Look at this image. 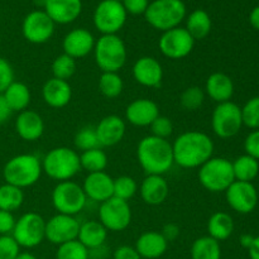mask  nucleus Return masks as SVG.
Returning a JSON list of instances; mask_svg holds the SVG:
<instances>
[{
    "label": "nucleus",
    "instance_id": "obj_1",
    "mask_svg": "<svg viewBox=\"0 0 259 259\" xmlns=\"http://www.w3.org/2000/svg\"><path fill=\"white\" fill-rule=\"evenodd\" d=\"M214 148L209 134L200 131L184 132L172 143L174 162L181 168H199L211 158Z\"/></svg>",
    "mask_w": 259,
    "mask_h": 259
},
{
    "label": "nucleus",
    "instance_id": "obj_2",
    "mask_svg": "<svg viewBox=\"0 0 259 259\" xmlns=\"http://www.w3.org/2000/svg\"><path fill=\"white\" fill-rule=\"evenodd\" d=\"M137 159L147 175H162L169 171L174 162L172 143L152 134L144 137L137 146Z\"/></svg>",
    "mask_w": 259,
    "mask_h": 259
},
{
    "label": "nucleus",
    "instance_id": "obj_3",
    "mask_svg": "<svg viewBox=\"0 0 259 259\" xmlns=\"http://www.w3.org/2000/svg\"><path fill=\"white\" fill-rule=\"evenodd\" d=\"M43 174L42 161L30 153H22L12 157L3 168L5 184L24 190L39 181Z\"/></svg>",
    "mask_w": 259,
    "mask_h": 259
},
{
    "label": "nucleus",
    "instance_id": "obj_4",
    "mask_svg": "<svg viewBox=\"0 0 259 259\" xmlns=\"http://www.w3.org/2000/svg\"><path fill=\"white\" fill-rule=\"evenodd\" d=\"M42 169L55 181H70L81 171L80 154L70 147H56L43 157Z\"/></svg>",
    "mask_w": 259,
    "mask_h": 259
},
{
    "label": "nucleus",
    "instance_id": "obj_5",
    "mask_svg": "<svg viewBox=\"0 0 259 259\" xmlns=\"http://www.w3.org/2000/svg\"><path fill=\"white\" fill-rule=\"evenodd\" d=\"M93 52L101 72H119L128 58L125 43L118 34H101L96 39Z\"/></svg>",
    "mask_w": 259,
    "mask_h": 259
},
{
    "label": "nucleus",
    "instance_id": "obj_6",
    "mask_svg": "<svg viewBox=\"0 0 259 259\" xmlns=\"http://www.w3.org/2000/svg\"><path fill=\"white\" fill-rule=\"evenodd\" d=\"M186 15V5L182 0H153L144 13L146 22L162 33L180 27Z\"/></svg>",
    "mask_w": 259,
    "mask_h": 259
},
{
    "label": "nucleus",
    "instance_id": "obj_7",
    "mask_svg": "<svg viewBox=\"0 0 259 259\" xmlns=\"http://www.w3.org/2000/svg\"><path fill=\"white\" fill-rule=\"evenodd\" d=\"M197 177L205 190L210 192H225L235 181L233 164L224 157H211L199 167Z\"/></svg>",
    "mask_w": 259,
    "mask_h": 259
},
{
    "label": "nucleus",
    "instance_id": "obj_8",
    "mask_svg": "<svg viewBox=\"0 0 259 259\" xmlns=\"http://www.w3.org/2000/svg\"><path fill=\"white\" fill-rule=\"evenodd\" d=\"M52 205L57 214L76 217L86 206L88 197L83 192L82 186L73 181L57 182L51 195Z\"/></svg>",
    "mask_w": 259,
    "mask_h": 259
},
{
    "label": "nucleus",
    "instance_id": "obj_9",
    "mask_svg": "<svg viewBox=\"0 0 259 259\" xmlns=\"http://www.w3.org/2000/svg\"><path fill=\"white\" fill-rule=\"evenodd\" d=\"M12 237L20 248L32 249L38 247L46 239L45 218L34 211L25 212L15 222Z\"/></svg>",
    "mask_w": 259,
    "mask_h": 259
},
{
    "label": "nucleus",
    "instance_id": "obj_10",
    "mask_svg": "<svg viewBox=\"0 0 259 259\" xmlns=\"http://www.w3.org/2000/svg\"><path fill=\"white\" fill-rule=\"evenodd\" d=\"M128 13L120 0H101L93 14V23L101 34H118L126 23Z\"/></svg>",
    "mask_w": 259,
    "mask_h": 259
},
{
    "label": "nucleus",
    "instance_id": "obj_11",
    "mask_svg": "<svg viewBox=\"0 0 259 259\" xmlns=\"http://www.w3.org/2000/svg\"><path fill=\"white\" fill-rule=\"evenodd\" d=\"M243 126L242 108L233 101L218 104L211 115V128L215 136L229 139L237 136Z\"/></svg>",
    "mask_w": 259,
    "mask_h": 259
},
{
    "label": "nucleus",
    "instance_id": "obj_12",
    "mask_svg": "<svg viewBox=\"0 0 259 259\" xmlns=\"http://www.w3.org/2000/svg\"><path fill=\"white\" fill-rule=\"evenodd\" d=\"M196 40L185 27H176L162 33L158 47L162 55L169 60H182L192 52Z\"/></svg>",
    "mask_w": 259,
    "mask_h": 259
},
{
    "label": "nucleus",
    "instance_id": "obj_13",
    "mask_svg": "<svg viewBox=\"0 0 259 259\" xmlns=\"http://www.w3.org/2000/svg\"><path fill=\"white\" fill-rule=\"evenodd\" d=\"M99 222L108 232H123L132 223L131 205L118 197H110L100 204Z\"/></svg>",
    "mask_w": 259,
    "mask_h": 259
},
{
    "label": "nucleus",
    "instance_id": "obj_14",
    "mask_svg": "<svg viewBox=\"0 0 259 259\" xmlns=\"http://www.w3.org/2000/svg\"><path fill=\"white\" fill-rule=\"evenodd\" d=\"M56 24L43 9L28 13L22 23V34L25 40L33 45L47 43L55 34Z\"/></svg>",
    "mask_w": 259,
    "mask_h": 259
},
{
    "label": "nucleus",
    "instance_id": "obj_15",
    "mask_svg": "<svg viewBox=\"0 0 259 259\" xmlns=\"http://www.w3.org/2000/svg\"><path fill=\"white\" fill-rule=\"evenodd\" d=\"M81 223L76 217L65 214H56L46 220V239L55 245L77 239Z\"/></svg>",
    "mask_w": 259,
    "mask_h": 259
},
{
    "label": "nucleus",
    "instance_id": "obj_16",
    "mask_svg": "<svg viewBox=\"0 0 259 259\" xmlns=\"http://www.w3.org/2000/svg\"><path fill=\"white\" fill-rule=\"evenodd\" d=\"M225 199L238 214H249L257 207L258 192L252 182L234 181L225 191Z\"/></svg>",
    "mask_w": 259,
    "mask_h": 259
},
{
    "label": "nucleus",
    "instance_id": "obj_17",
    "mask_svg": "<svg viewBox=\"0 0 259 259\" xmlns=\"http://www.w3.org/2000/svg\"><path fill=\"white\" fill-rule=\"evenodd\" d=\"M132 73L134 80L144 88H159L163 80V67L161 62L152 56L139 57L132 67Z\"/></svg>",
    "mask_w": 259,
    "mask_h": 259
},
{
    "label": "nucleus",
    "instance_id": "obj_18",
    "mask_svg": "<svg viewBox=\"0 0 259 259\" xmlns=\"http://www.w3.org/2000/svg\"><path fill=\"white\" fill-rule=\"evenodd\" d=\"M95 42V37L90 30L86 28H75L63 37V53L75 60L83 58L93 52Z\"/></svg>",
    "mask_w": 259,
    "mask_h": 259
},
{
    "label": "nucleus",
    "instance_id": "obj_19",
    "mask_svg": "<svg viewBox=\"0 0 259 259\" xmlns=\"http://www.w3.org/2000/svg\"><path fill=\"white\" fill-rule=\"evenodd\" d=\"M81 186L91 201L101 204L114 196V179L105 171L88 174Z\"/></svg>",
    "mask_w": 259,
    "mask_h": 259
},
{
    "label": "nucleus",
    "instance_id": "obj_20",
    "mask_svg": "<svg viewBox=\"0 0 259 259\" xmlns=\"http://www.w3.org/2000/svg\"><path fill=\"white\" fill-rule=\"evenodd\" d=\"M95 131L100 147H114L123 141L126 132V123L121 116L110 114L99 121Z\"/></svg>",
    "mask_w": 259,
    "mask_h": 259
},
{
    "label": "nucleus",
    "instance_id": "obj_21",
    "mask_svg": "<svg viewBox=\"0 0 259 259\" xmlns=\"http://www.w3.org/2000/svg\"><path fill=\"white\" fill-rule=\"evenodd\" d=\"M82 0H47L45 10L55 24H70L82 13Z\"/></svg>",
    "mask_w": 259,
    "mask_h": 259
},
{
    "label": "nucleus",
    "instance_id": "obj_22",
    "mask_svg": "<svg viewBox=\"0 0 259 259\" xmlns=\"http://www.w3.org/2000/svg\"><path fill=\"white\" fill-rule=\"evenodd\" d=\"M159 115L157 103L146 98L136 99L125 109V120L134 126H149Z\"/></svg>",
    "mask_w": 259,
    "mask_h": 259
},
{
    "label": "nucleus",
    "instance_id": "obj_23",
    "mask_svg": "<svg viewBox=\"0 0 259 259\" xmlns=\"http://www.w3.org/2000/svg\"><path fill=\"white\" fill-rule=\"evenodd\" d=\"M139 194L144 204L158 206L168 197V182L162 175H147L139 186Z\"/></svg>",
    "mask_w": 259,
    "mask_h": 259
},
{
    "label": "nucleus",
    "instance_id": "obj_24",
    "mask_svg": "<svg viewBox=\"0 0 259 259\" xmlns=\"http://www.w3.org/2000/svg\"><path fill=\"white\" fill-rule=\"evenodd\" d=\"M45 120L42 115L34 110H23L15 119V132L18 137L25 142H35L45 133Z\"/></svg>",
    "mask_w": 259,
    "mask_h": 259
},
{
    "label": "nucleus",
    "instance_id": "obj_25",
    "mask_svg": "<svg viewBox=\"0 0 259 259\" xmlns=\"http://www.w3.org/2000/svg\"><path fill=\"white\" fill-rule=\"evenodd\" d=\"M42 99L51 108H65L72 99V88L68 81L51 77L43 83Z\"/></svg>",
    "mask_w": 259,
    "mask_h": 259
},
{
    "label": "nucleus",
    "instance_id": "obj_26",
    "mask_svg": "<svg viewBox=\"0 0 259 259\" xmlns=\"http://www.w3.org/2000/svg\"><path fill=\"white\" fill-rule=\"evenodd\" d=\"M204 91L215 103H227L234 95V82L227 73L214 72L207 77Z\"/></svg>",
    "mask_w": 259,
    "mask_h": 259
},
{
    "label": "nucleus",
    "instance_id": "obj_27",
    "mask_svg": "<svg viewBox=\"0 0 259 259\" xmlns=\"http://www.w3.org/2000/svg\"><path fill=\"white\" fill-rule=\"evenodd\" d=\"M134 248L142 259H157L164 254L168 248V242L161 232H144L137 239Z\"/></svg>",
    "mask_w": 259,
    "mask_h": 259
},
{
    "label": "nucleus",
    "instance_id": "obj_28",
    "mask_svg": "<svg viewBox=\"0 0 259 259\" xmlns=\"http://www.w3.org/2000/svg\"><path fill=\"white\" fill-rule=\"evenodd\" d=\"M108 230L99 220H88L80 224L77 240L89 250L104 247L108 239Z\"/></svg>",
    "mask_w": 259,
    "mask_h": 259
},
{
    "label": "nucleus",
    "instance_id": "obj_29",
    "mask_svg": "<svg viewBox=\"0 0 259 259\" xmlns=\"http://www.w3.org/2000/svg\"><path fill=\"white\" fill-rule=\"evenodd\" d=\"M4 96L5 101L12 109L13 113H20L23 110H27L32 100V94L29 88L24 82L20 81H13L7 90L2 94Z\"/></svg>",
    "mask_w": 259,
    "mask_h": 259
},
{
    "label": "nucleus",
    "instance_id": "obj_30",
    "mask_svg": "<svg viewBox=\"0 0 259 259\" xmlns=\"http://www.w3.org/2000/svg\"><path fill=\"white\" fill-rule=\"evenodd\" d=\"M211 17H210L206 10L195 9L189 15H186V25H185V28L195 40L206 38L211 32Z\"/></svg>",
    "mask_w": 259,
    "mask_h": 259
},
{
    "label": "nucleus",
    "instance_id": "obj_31",
    "mask_svg": "<svg viewBox=\"0 0 259 259\" xmlns=\"http://www.w3.org/2000/svg\"><path fill=\"white\" fill-rule=\"evenodd\" d=\"M233 232H234V220L228 212H214L207 220L209 237L218 240L219 243L232 237Z\"/></svg>",
    "mask_w": 259,
    "mask_h": 259
},
{
    "label": "nucleus",
    "instance_id": "obj_32",
    "mask_svg": "<svg viewBox=\"0 0 259 259\" xmlns=\"http://www.w3.org/2000/svg\"><path fill=\"white\" fill-rule=\"evenodd\" d=\"M190 254L191 259H222V247L218 240L205 235L195 239Z\"/></svg>",
    "mask_w": 259,
    "mask_h": 259
},
{
    "label": "nucleus",
    "instance_id": "obj_33",
    "mask_svg": "<svg viewBox=\"0 0 259 259\" xmlns=\"http://www.w3.org/2000/svg\"><path fill=\"white\" fill-rule=\"evenodd\" d=\"M233 164V172H234L235 181L243 182H252L259 174V162L258 159L243 154L238 157Z\"/></svg>",
    "mask_w": 259,
    "mask_h": 259
},
{
    "label": "nucleus",
    "instance_id": "obj_34",
    "mask_svg": "<svg viewBox=\"0 0 259 259\" xmlns=\"http://www.w3.org/2000/svg\"><path fill=\"white\" fill-rule=\"evenodd\" d=\"M108 154L105 153V151L101 149V147L90 149V151L81 152L80 154L81 169L88 171V174L105 171L106 167H108Z\"/></svg>",
    "mask_w": 259,
    "mask_h": 259
},
{
    "label": "nucleus",
    "instance_id": "obj_35",
    "mask_svg": "<svg viewBox=\"0 0 259 259\" xmlns=\"http://www.w3.org/2000/svg\"><path fill=\"white\" fill-rule=\"evenodd\" d=\"M24 202V191L13 185L4 184L0 186V210L13 212L20 209Z\"/></svg>",
    "mask_w": 259,
    "mask_h": 259
},
{
    "label": "nucleus",
    "instance_id": "obj_36",
    "mask_svg": "<svg viewBox=\"0 0 259 259\" xmlns=\"http://www.w3.org/2000/svg\"><path fill=\"white\" fill-rule=\"evenodd\" d=\"M99 90L106 99H115L124 90V81L118 72H101L99 77Z\"/></svg>",
    "mask_w": 259,
    "mask_h": 259
},
{
    "label": "nucleus",
    "instance_id": "obj_37",
    "mask_svg": "<svg viewBox=\"0 0 259 259\" xmlns=\"http://www.w3.org/2000/svg\"><path fill=\"white\" fill-rule=\"evenodd\" d=\"M205 98H206V94H205L204 89L194 85L182 91L181 96H180V104L185 110L196 111L204 105Z\"/></svg>",
    "mask_w": 259,
    "mask_h": 259
},
{
    "label": "nucleus",
    "instance_id": "obj_38",
    "mask_svg": "<svg viewBox=\"0 0 259 259\" xmlns=\"http://www.w3.org/2000/svg\"><path fill=\"white\" fill-rule=\"evenodd\" d=\"M76 68H77V65H76L75 58L70 57V56L65 55V53L57 56L53 60L52 66H51L53 77L65 81H68L75 75Z\"/></svg>",
    "mask_w": 259,
    "mask_h": 259
},
{
    "label": "nucleus",
    "instance_id": "obj_39",
    "mask_svg": "<svg viewBox=\"0 0 259 259\" xmlns=\"http://www.w3.org/2000/svg\"><path fill=\"white\" fill-rule=\"evenodd\" d=\"M138 190V182L132 176L124 175L114 179V197L129 202V200L136 196Z\"/></svg>",
    "mask_w": 259,
    "mask_h": 259
},
{
    "label": "nucleus",
    "instance_id": "obj_40",
    "mask_svg": "<svg viewBox=\"0 0 259 259\" xmlns=\"http://www.w3.org/2000/svg\"><path fill=\"white\" fill-rule=\"evenodd\" d=\"M56 259H90V252L77 239L58 245Z\"/></svg>",
    "mask_w": 259,
    "mask_h": 259
},
{
    "label": "nucleus",
    "instance_id": "obj_41",
    "mask_svg": "<svg viewBox=\"0 0 259 259\" xmlns=\"http://www.w3.org/2000/svg\"><path fill=\"white\" fill-rule=\"evenodd\" d=\"M73 143H75L76 149H78L81 152L99 148L100 144H99L98 136H96L95 126H83V128H81L75 134Z\"/></svg>",
    "mask_w": 259,
    "mask_h": 259
},
{
    "label": "nucleus",
    "instance_id": "obj_42",
    "mask_svg": "<svg viewBox=\"0 0 259 259\" xmlns=\"http://www.w3.org/2000/svg\"><path fill=\"white\" fill-rule=\"evenodd\" d=\"M243 125L257 131L259 129V96L249 99L242 108Z\"/></svg>",
    "mask_w": 259,
    "mask_h": 259
},
{
    "label": "nucleus",
    "instance_id": "obj_43",
    "mask_svg": "<svg viewBox=\"0 0 259 259\" xmlns=\"http://www.w3.org/2000/svg\"><path fill=\"white\" fill-rule=\"evenodd\" d=\"M152 132V136L158 137L162 139H168L174 133V123L168 116L159 115L153 123L149 125Z\"/></svg>",
    "mask_w": 259,
    "mask_h": 259
},
{
    "label": "nucleus",
    "instance_id": "obj_44",
    "mask_svg": "<svg viewBox=\"0 0 259 259\" xmlns=\"http://www.w3.org/2000/svg\"><path fill=\"white\" fill-rule=\"evenodd\" d=\"M20 253V247L12 234L0 235V259H15Z\"/></svg>",
    "mask_w": 259,
    "mask_h": 259
},
{
    "label": "nucleus",
    "instance_id": "obj_45",
    "mask_svg": "<svg viewBox=\"0 0 259 259\" xmlns=\"http://www.w3.org/2000/svg\"><path fill=\"white\" fill-rule=\"evenodd\" d=\"M13 81H14V70L12 65L4 57H0V94L4 93Z\"/></svg>",
    "mask_w": 259,
    "mask_h": 259
},
{
    "label": "nucleus",
    "instance_id": "obj_46",
    "mask_svg": "<svg viewBox=\"0 0 259 259\" xmlns=\"http://www.w3.org/2000/svg\"><path fill=\"white\" fill-rule=\"evenodd\" d=\"M245 154L259 161V129L250 132L244 141Z\"/></svg>",
    "mask_w": 259,
    "mask_h": 259
},
{
    "label": "nucleus",
    "instance_id": "obj_47",
    "mask_svg": "<svg viewBox=\"0 0 259 259\" xmlns=\"http://www.w3.org/2000/svg\"><path fill=\"white\" fill-rule=\"evenodd\" d=\"M128 14L144 15L149 5V0H120Z\"/></svg>",
    "mask_w": 259,
    "mask_h": 259
},
{
    "label": "nucleus",
    "instance_id": "obj_48",
    "mask_svg": "<svg viewBox=\"0 0 259 259\" xmlns=\"http://www.w3.org/2000/svg\"><path fill=\"white\" fill-rule=\"evenodd\" d=\"M17 219L14 218L13 212L0 210V235L12 234Z\"/></svg>",
    "mask_w": 259,
    "mask_h": 259
},
{
    "label": "nucleus",
    "instance_id": "obj_49",
    "mask_svg": "<svg viewBox=\"0 0 259 259\" xmlns=\"http://www.w3.org/2000/svg\"><path fill=\"white\" fill-rule=\"evenodd\" d=\"M113 259H142L137 249L131 245H120L113 253Z\"/></svg>",
    "mask_w": 259,
    "mask_h": 259
},
{
    "label": "nucleus",
    "instance_id": "obj_50",
    "mask_svg": "<svg viewBox=\"0 0 259 259\" xmlns=\"http://www.w3.org/2000/svg\"><path fill=\"white\" fill-rule=\"evenodd\" d=\"M180 227L177 224H175V223H168V224H166L163 227V229H162L161 234L163 235L164 239L167 240L168 243L174 242V240H176L177 238H179L180 235Z\"/></svg>",
    "mask_w": 259,
    "mask_h": 259
},
{
    "label": "nucleus",
    "instance_id": "obj_51",
    "mask_svg": "<svg viewBox=\"0 0 259 259\" xmlns=\"http://www.w3.org/2000/svg\"><path fill=\"white\" fill-rule=\"evenodd\" d=\"M12 114H13L12 109H10L9 105L7 104L4 96L0 94V125L7 123V121L10 119V116H12Z\"/></svg>",
    "mask_w": 259,
    "mask_h": 259
},
{
    "label": "nucleus",
    "instance_id": "obj_52",
    "mask_svg": "<svg viewBox=\"0 0 259 259\" xmlns=\"http://www.w3.org/2000/svg\"><path fill=\"white\" fill-rule=\"evenodd\" d=\"M249 23L254 29L259 30V5L254 7L249 14Z\"/></svg>",
    "mask_w": 259,
    "mask_h": 259
},
{
    "label": "nucleus",
    "instance_id": "obj_53",
    "mask_svg": "<svg viewBox=\"0 0 259 259\" xmlns=\"http://www.w3.org/2000/svg\"><path fill=\"white\" fill-rule=\"evenodd\" d=\"M248 253H249L250 259H259V235L254 237L252 245L248 249Z\"/></svg>",
    "mask_w": 259,
    "mask_h": 259
},
{
    "label": "nucleus",
    "instance_id": "obj_54",
    "mask_svg": "<svg viewBox=\"0 0 259 259\" xmlns=\"http://www.w3.org/2000/svg\"><path fill=\"white\" fill-rule=\"evenodd\" d=\"M253 239H254V237H252L250 234H243L242 237H240V244H242V247L245 248V249H249V247L253 243Z\"/></svg>",
    "mask_w": 259,
    "mask_h": 259
},
{
    "label": "nucleus",
    "instance_id": "obj_55",
    "mask_svg": "<svg viewBox=\"0 0 259 259\" xmlns=\"http://www.w3.org/2000/svg\"><path fill=\"white\" fill-rule=\"evenodd\" d=\"M15 259H37V257L29 252H20Z\"/></svg>",
    "mask_w": 259,
    "mask_h": 259
},
{
    "label": "nucleus",
    "instance_id": "obj_56",
    "mask_svg": "<svg viewBox=\"0 0 259 259\" xmlns=\"http://www.w3.org/2000/svg\"><path fill=\"white\" fill-rule=\"evenodd\" d=\"M33 2H34V4L37 5V7H39V8H45V5H46V3H47V0H33Z\"/></svg>",
    "mask_w": 259,
    "mask_h": 259
}]
</instances>
